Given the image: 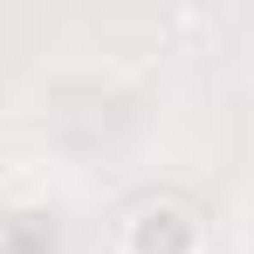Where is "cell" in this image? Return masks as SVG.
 Listing matches in <instances>:
<instances>
[{"instance_id": "cell-1", "label": "cell", "mask_w": 254, "mask_h": 254, "mask_svg": "<svg viewBox=\"0 0 254 254\" xmlns=\"http://www.w3.org/2000/svg\"><path fill=\"white\" fill-rule=\"evenodd\" d=\"M124 254H206V227L179 199H144L124 220Z\"/></svg>"}, {"instance_id": "cell-2", "label": "cell", "mask_w": 254, "mask_h": 254, "mask_svg": "<svg viewBox=\"0 0 254 254\" xmlns=\"http://www.w3.org/2000/svg\"><path fill=\"white\" fill-rule=\"evenodd\" d=\"M0 254H7V248H0Z\"/></svg>"}]
</instances>
